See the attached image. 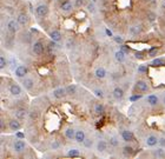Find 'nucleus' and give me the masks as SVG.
<instances>
[{"instance_id": "f257e3e1", "label": "nucleus", "mask_w": 165, "mask_h": 159, "mask_svg": "<svg viewBox=\"0 0 165 159\" xmlns=\"http://www.w3.org/2000/svg\"><path fill=\"white\" fill-rule=\"evenodd\" d=\"M150 91V85L145 80H137L134 84V92L138 93H146Z\"/></svg>"}, {"instance_id": "f03ea898", "label": "nucleus", "mask_w": 165, "mask_h": 159, "mask_svg": "<svg viewBox=\"0 0 165 159\" xmlns=\"http://www.w3.org/2000/svg\"><path fill=\"white\" fill-rule=\"evenodd\" d=\"M20 24L18 23V20H16V19H10L9 21H7V25H6V27H7V31L10 32V33H12V34H16V33H18L19 31H20Z\"/></svg>"}, {"instance_id": "7ed1b4c3", "label": "nucleus", "mask_w": 165, "mask_h": 159, "mask_svg": "<svg viewBox=\"0 0 165 159\" xmlns=\"http://www.w3.org/2000/svg\"><path fill=\"white\" fill-rule=\"evenodd\" d=\"M45 51V46H44V43L38 40V41H34L32 44V53L37 57H40Z\"/></svg>"}, {"instance_id": "20e7f679", "label": "nucleus", "mask_w": 165, "mask_h": 159, "mask_svg": "<svg viewBox=\"0 0 165 159\" xmlns=\"http://www.w3.org/2000/svg\"><path fill=\"white\" fill-rule=\"evenodd\" d=\"M26 147H27V145L23 139H17L13 143V151L16 153H23L26 150Z\"/></svg>"}, {"instance_id": "39448f33", "label": "nucleus", "mask_w": 165, "mask_h": 159, "mask_svg": "<svg viewBox=\"0 0 165 159\" xmlns=\"http://www.w3.org/2000/svg\"><path fill=\"white\" fill-rule=\"evenodd\" d=\"M13 116H14V118H17L19 120H25L28 117V111L26 109H23V107L16 109L13 111Z\"/></svg>"}, {"instance_id": "423d86ee", "label": "nucleus", "mask_w": 165, "mask_h": 159, "mask_svg": "<svg viewBox=\"0 0 165 159\" xmlns=\"http://www.w3.org/2000/svg\"><path fill=\"white\" fill-rule=\"evenodd\" d=\"M36 14L40 18H45L48 14V6L45 4H39L36 7Z\"/></svg>"}, {"instance_id": "0eeeda50", "label": "nucleus", "mask_w": 165, "mask_h": 159, "mask_svg": "<svg viewBox=\"0 0 165 159\" xmlns=\"http://www.w3.org/2000/svg\"><path fill=\"white\" fill-rule=\"evenodd\" d=\"M9 91H10V93H11V96H13V97H19V96H21V93H23L21 86H20L19 84H17V83L11 84Z\"/></svg>"}, {"instance_id": "6e6552de", "label": "nucleus", "mask_w": 165, "mask_h": 159, "mask_svg": "<svg viewBox=\"0 0 165 159\" xmlns=\"http://www.w3.org/2000/svg\"><path fill=\"white\" fill-rule=\"evenodd\" d=\"M17 20H18V23L21 25V27H26V26L30 25L31 18H30V16L26 14V13H20V14H18Z\"/></svg>"}, {"instance_id": "1a4fd4ad", "label": "nucleus", "mask_w": 165, "mask_h": 159, "mask_svg": "<svg viewBox=\"0 0 165 159\" xmlns=\"http://www.w3.org/2000/svg\"><path fill=\"white\" fill-rule=\"evenodd\" d=\"M20 121H21V120L17 119V118L11 119V120L9 121V128H10L11 131H13V132L19 131V130L23 127V125H21V123H20Z\"/></svg>"}, {"instance_id": "9d476101", "label": "nucleus", "mask_w": 165, "mask_h": 159, "mask_svg": "<svg viewBox=\"0 0 165 159\" xmlns=\"http://www.w3.org/2000/svg\"><path fill=\"white\" fill-rule=\"evenodd\" d=\"M21 84H23V87L27 91H31L33 87H34V80H33V78H30V77H25L23 78V80H21Z\"/></svg>"}, {"instance_id": "9b49d317", "label": "nucleus", "mask_w": 165, "mask_h": 159, "mask_svg": "<svg viewBox=\"0 0 165 159\" xmlns=\"http://www.w3.org/2000/svg\"><path fill=\"white\" fill-rule=\"evenodd\" d=\"M52 96H53V98H55V99H64V98L67 96L66 87H58V89L53 90Z\"/></svg>"}, {"instance_id": "f8f14e48", "label": "nucleus", "mask_w": 165, "mask_h": 159, "mask_svg": "<svg viewBox=\"0 0 165 159\" xmlns=\"http://www.w3.org/2000/svg\"><path fill=\"white\" fill-rule=\"evenodd\" d=\"M107 147H109V143L104 139H100L97 141L96 144V150L98 153H105L107 151Z\"/></svg>"}, {"instance_id": "ddd939ff", "label": "nucleus", "mask_w": 165, "mask_h": 159, "mask_svg": "<svg viewBox=\"0 0 165 159\" xmlns=\"http://www.w3.org/2000/svg\"><path fill=\"white\" fill-rule=\"evenodd\" d=\"M14 73H16V77L23 79V78H25V77L27 75L28 70H27V67H26L25 65H19V66L14 70Z\"/></svg>"}, {"instance_id": "4468645a", "label": "nucleus", "mask_w": 165, "mask_h": 159, "mask_svg": "<svg viewBox=\"0 0 165 159\" xmlns=\"http://www.w3.org/2000/svg\"><path fill=\"white\" fill-rule=\"evenodd\" d=\"M145 144H146V146H149V147H154V146H157V145L159 144V138H157V137L153 136V134L147 136L146 139H145Z\"/></svg>"}, {"instance_id": "2eb2a0df", "label": "nucleus", "mask_w": 165, "mask_h": 159, "mask_svg": "<svg viewBox=\"0 0 165 159\" xmlns=\"http://www.w3.org/2000/svg\"><path fill=\"white\" fill-rule=\"evenodd\" d=\"M122 139H123L125 143H132V141H134V136H133V133H132L131 131L124 130V131L122 132Z\"/></svg>"}, {"instance_id": "dca6fc26", "label": "nucleus", "mask_w": 165, "mask_h": 159, "mask_svg": "<svg viewBox=\"0 0 165 159\" xmlns=\"http://www.w3.org/2000/svg\"><path fill=\"white\" fill-rule=\"evenodd\" d=\"M74 7V4H72V1H70V0H66V1L61 3L60 5V10L65 13H70Z\"/></svg>"}, {"instance_id": "f3484780", "label": "nucleus", "mask_w": 165, "mask_h": 159, "mask_svg": "<svg viewBox=\"0 0 165 159\" xmlns=\"http://www.w3.org/2000/svg\"><path fill=\"white\" fill-rule=\"evenodd\" d=\"M112 94H113L115 99H117V100H122V99L124 98V96H125V92H124V90H123L122 87L117 86V87H115V89H113Z\"/></svg>"}, {"instance_id": "a211bd4d", "label": "nucleus", "mask_w": 165, "mask_h": 159, "mask_svg": "<svg viewBox=\"0 0 165 159\" xmlns=\"http://www.w3.org/2000/svg\"><path fill=\"white\" fill-rule=\"evenodd\" d=\"M85 138H86V134H85V132L82 131V130H77L75 131V138H74V140L78 144H82V141L85 140Z\"/></svg>"}, {"instance_id": "6ab92c4d", "label": "nucleus", "mask_w": 165, "mask_h": 159, "mask_svg": "<svg viewBox=\"0 0 165 159\" xmlns=\"http://www.w3.org/2000/svg\"><path fill=\"white\" fill-rule=\"evenodd\" d=\"M12 35H14V34L10 33V34H6V37H4L5 47H7V48H12V47H13V44H14V38H13Z\"/></svg>"}, {"instance_id": "aec40b11", "label": "nucleus", "mask_w": 165, "mask_h": 159, "mask_svg": "<svg viewBox=\"0 0 165 159\" xmlns=\"http://www.w3.org/2000/svg\"><path fill=\"white\" fill-rule=\"evenodd\" d=\"M75 131L77 130H74L73 127H66L64 131V134L68 140H73L75 138Z\"/></svg>"}, {"instance_id": "412c9836", "label": "nucleus", "mask_w": 165, "mask_h": 159, "mask_svg": "<svg viewBox=\"0 0 165 159\" xmlns=\"http://www.w3.org/2000/svg\"><path fill=\"white\" fill-rule=\"evenodd\" d=\"M48 35H50L51 40H53V41H55V43H59V41L61 40V33H60V31H58V30L51 31Z\"/></svg>"}, {"instance_id": "4be33fe9", "label": "nucleus", "mask_w": 165, "mask_h": 159, "mask_svg": "<svg viewBox=\"0 0 165 159\" xmlns=\"http://www.w3.org/2000/svg\"><path fill=\"white\" fill-rule=\"evenodd\" d=\"M20 40H21V43H24V44H30V43L32 41V35H31V33L27 32V31L21 32V34H20Z\"/></svg>"}, {"instance_id": "5701e85b", "label": "nucleus", "mask_w": 165, "mask_h": 159, "mask_svg": "<svg viewBox=\"0 0 165 159\" xmlns=\"http://www.w3.org/2000/svg\"><path fill=\"white\" fill-rule=\"evenodd\" d=\"M146 103H147L149 105H151V106H156V105H158V103H159V98H158L156 94H149V96L146 97Z\"/></svg>"}, {"instance_id": "b1692460", "label": "nucleus", "mask_w": 165, "mask_h": 159, "mask_svg": "<svg viewBox=\"0 0 165 159\" xmlns=\"http://www.w3.org/2000/svg\"><path fill=\"white\" fill-rule=\"evenodd\" d=\"M142 31H143V27H142L140 25H134V26H131V27H130V30H129L130 34H131V35H133V37H137L138 34H140V33H142Z\"/></svg>"}, {"instance_id": "393cba45", "label": "nucleus", "mask_w": 165, "mask_h": 159, "mask_svg": "<svg viewBox=\"0 0 165 159\" xmlns=\"http://www.w3.org/2000/svg\"><path fill=\"white\" fill-rule=\"evenodd\" d=\"M152 155L154 158H165V150L160 146V147H157L152 151Z\"/></svg>"}, {"instance_id": "a878e982", "label": "nucleus", "mask_w": 165, "mask_h": 159, "mask_svg": "<svg viewBox=\"0 0 165 159\" xmlns=\"http://www.w3.org/2000/svg\"><path fill=\"white\" fill-rule=\"evenodd\" d=\"M95 74H96V77H97L98 79H104V78L106 77L107 72H106V70H105L104 67H98V68H96Z\"/></svg>"}, {"instance_id": "bb28decb", "label": "nucleus", "mask_w": 165, "mask_h": 159, "mask_svg": "<svg viewBox=\"0 0 165 159\" xmlns=\"http://www.w3.org/2000/svg\"><path fill=\"white\" fill-rule=\"evenodd\" d=\"M93 111L97 116H102L104 112H105V109H104V105L102 103H97L95 104V107H93Z\"/></svg>"}, {"instance_id": "cd10ccee", "label": "nucleus", "mask_w": 165, "mask_h": 159, "mask_svg": "<svg viewBox=\"0 0 165 159\" xmlns=\"http://www.w3.org/2000/svg\"><path fill=\"white\" fill-rule=\"evenodd\" d=\"M66 155L68 158H77V157H80V151L78 148H75V147H72V148H70L67 151Z\"/></svg>"}, {"instance_id": "c85d7f7f", "label": "nucleus", "mask_w": 165, "mask_h": 159, "mask_svg": "<svg viewBox=\"0 0 165 159\" xmlns=\"http://www.w3.org/2000/svg\"><path fill=\"white\" fill-rule=\"evenodd\" d=\"M115 58H116V60H117V61L123 62V61L125 60V58H126V53H125L124 51L119 50V51H117V52L115 53Z\"/></svg>"}, {"instance_id": "c756f323", "label": "nucleus", "mask_w": 165, "mask_h": 159, "mask_svg": "<svg viewBox=\"0 0 165 159\" xmlns=\"http://www.w3.org/2000/svg\"><path fill=\"white\" fill-rule=\"evenodd\" d=\"M133 152H134V150H133V147L130 146V145H125V146L123 147V153H124V155H126V157H131V155L133 154Z\"/></svg>"}, {"instance_id": "7c9ffc66", "label": "nucleus", "mask_w": 165, "mask_h": 159, "mask_svg": "<svg viewBox=\"0 0 165 159\" xmlns=\"http://www.w3.org/2000/svg\"><path fill=\"white\" fill-rule=\"evenodd\" d=\"M66 92H67V96H73L77 93V85L74 84H71L68 86H66Z\"/></svg>"}, {"instance_id": "2f4dec72", "label": "nucleus", "mask_w": 165, "mask_h": 159, "mask_svg": "<svg viewBox=\"0 0 165 159\" xmlns=\"http://www.w3.org/2000/svg\"><path fill=\"white\" fill-rule=\"evenodd\" d=\"M152 66H165V59L164 58H156L151 62Z\"/></svg>"}, {"instance_id": "473e14b6", "label": "nucleus", "mask_w": 165, "mask_h": 159, "mask_svg": "<svg viewBox=\"0 0 165 159\" xmlns=\"http://www.w3.org/2000/svg\"><path fill=\"white\" fill-rule=\"evenodd\" d=\"M93 139L92 138H85V140L84 141H82V146H84V147H86V148H91L92 146H93Z\"/></svg>"}, {"instance_id": "72a5a7b5", "label": "nucleus", "mask_w": 165, "mask_h": 159, "mask_svg": "<svg viewBox=\"0 0 165 159\" xmlns=\"http://www.w3.org/2000/svg\"><path fill=\"white\" fill-rule=\"evenodd\" d=\"M87 3H86V0H74V7L77 9H82L84 6H86Z\"/></svg>"}, {"instance_id": "f704fd0d", "label": "nucleus", "mask_w": 165, "mask_h": 159, "mask_svg": "<svg viewBox=\"0 0 165 159\" xmlns=\"http://www.w3.org/2000/svg\"><path fill=\"white\" fill-rule=\"evenodd\" d=\"M28 117H30L31 120H37L39 118V112L37 110H31L28 112Z\"/></svg>"}, {"instance_id": "c9c22d12", "label": "nucleus", "mask_w": 165, "mask_h": 159, "mask_svg": "<svg viewBox=\"0 0 165 159\" xmlns=\"http://www.w3.org/2000/svg\"><path fill=\"white\" fill-rule=\"evenodd\" d=\"M109 144H110V146H112V147H117V146H119V140H118L116 137H111V138L109 139Z\"/></svg>"}, {"instance_id": "e433bc0d", "label": "nucleus", "mask_w": 165, "mask_h": 159, "mask_svg": "<svg viewBox=\"0 0 165 159\" xmlns=\"http://www.w3.org/2000/svg\"><path fill=\"white\" fill-rule=\"evenodd\" d=\"M86 9H87V11L91 13V14H95L96 13V6H95V3H87V5H86Z\"/></svg>"}, {"instance_id": "4c0bfd02", "label": "nucleus", "mask_w": 165, "mask_h": 159, "mask_svg": "<svg viewBox=\"0 0 165 159\" xmlns=\"http://www.w3.org/2000/svg\"><path fill=\"white\" fill-rule=\"evenodd\" d=\"M93 93H95L98 98H100V99H103V98L105 97L104 91H103V90H100V89H95V90H93Z\"/></svg>"}, {"instance_id": "58836bf2", "label": "nucleus", "mask_w": 165, "mask_h": 159, "mask_svg": "<svg viewBox=\"0 0 165 159\" xmlns=\"http://www.w3.org/2000/svg\"><path fill=\"white\" fill-rule=\"evenodd\" d=\"M60 146H61V144H60L59 140H53V141L51 143V148H52V150H58Z\"/></svg>"}, {"instance_id": "ea45409f", "label": "nucleus", "mask_w": 165, "mask_h": 159, "mask_svg": "<svg viewBox=\"0 0 165 159\" xmlns=\"http://www.w3.org/2000/svg\"><path fill=\"white\" fill-rule=\"evenodd\" d=\"M6 66H7V61H6L5 57H4V55H1V57H0V68L4 70Z\"/></svg>"}, {"instance_id": "a19ab883", "label": "nucleus", "mask_w": 165, "mask_h": 159, "mask_svg": "<svg viewBox=\"0 0 165 159\" xmlns=\"http://www.w3.org/2000/svg\"><path fill=\"white\" fill-rule=\"evenodd\" d=\"M157 53H158V48H157V47H152V48H151V50L147 52L149 57H151V58L156 57V55H157Z\"/></svg>"}, {"instance_id": "79ce46f5", "label": "nucleus", "mask_w": 165, "mask_h": 159, "mask_svg": "<svg viewBox=\"0 0 165 159\" xmlns=\"http://www.w3.org/2000/svg\"><path fill=\"white\" fill-rule=\"evenodd\" d=\"M142 98V93H139V94H134V96H132L131 98H130V102H132V103H134V102H137V100H139Z\"/></svg>"}, {"instance_id": "37998d69", "label": "nucleus", "mask_w": 165, "mask_h": 159, "mask_svg": "<svg viewBox=\"0 0 165 159\" xmlns=\"http://www.w3.org/2000/svg\"><path fill=\"white\" fill-rule=\"evenodd\" d=\"M113 39H115V41H116L117 44H124V39H123L122 37H119V35H115Z\"/></svg>"}, {"instance_id": "c03bdc74", "label": "nucleus", "mask_w": 165, "mask_h": 159, "mask_svg": "<svg viewBox=\"0 0 165 159\" xmlns=\"http://www.w3.org/2000/svg\"><path fill=\"white\" fill-rule=\"evenodd\" d=\"M73 45H74V41H73L72 39H68L67 43H66V47H67V48H72Z\"/></svg>"}, {"instance_id": "a18cd8bd", "label": "nucleus", "mask_w": 165, "mask_h": 159, "mask_svg": "<svg viewBox=\"0 0 165 159\" xmlns=\"http://www.w3.org/2000/svg\"><path fill=\"white\" fill-rule=\"evenodd\" d=\"M138 72H139V73H145V72H147V68H146L144 65H140V66L138 67Z\"/></svg>"}, {"instance_id": "49530a36", "label": "nucleus", "mask_w": 165, "mask_h": 159, "mask_svg": "<svg viewBox=\"0 0 165 159\" xmlns=\"http://www.w3.org/2000/svg\"><path fill=\"white\" fill-rule=\"evenodd\" d=\"M159 145H160L161 147H165V137L159 138Z\"/></svg>"}, {"instance_id": "de8ad7c7", "label": "nucleus", "mask_w": 165, "mask_h": 159, "mask_svg": "<svg viewBox=\"0 0 165 159\" xmlns=\"http://www.w3.org/2000/svg\"><path fill=\"white\" fill-rule=\"evenodd\" d=\"M120 50H122V51H124V52H125L126 54H127V53L130 52V48H129V47H126V45H122Z\"/></svg>"}, {"instance_id": "09e8293b", "label": "nucleus", "mask_w": 165, "mask_h": 159, "mask_svg": "<svg viewBox=\"0 0 165 159\" xmlns=\"http://www.w3.org/2000/svg\"><path fill=\"white\" fill-rule=\"evenodd\" d=\"M154 19H156V14H154V13H151V12H150V13H149V20L153 21Z\"/></svg>"}, {"instance_id": "8fccbe9b", "label": "nucleus", "mask_w": 165, "mask_h": 159, "mask_svg": "<svg viewBox=\"0 0 165 159\" xmlns=\"http://www.w3.org/2000/svg\"><path fill=\"white\" fill-rule=\"evenodd\" d=\"M1 132H5V121L3 118H1Z\"/></svg>"}, {"instance_id": "3c124183", "label": "nucleus", "mask_w": 165, "mask_h": 159, "mask_svg": "<svg viewBox=\"0 0 165 159\" xmlns=\"http://www.w3.org/2000/svg\"><path fill=\"white\" fill-rule=\"evenodd\" d=\"M142 54H143L142 52H136V53H134V57H136L137 59H138V58L140 59V58H142Z\"/></svg>"}, {"instance_id": "603ef678", "label": "nucleus", "mask_w": 165, "mask_h": 159, "mask_svg": "<svg viewBox=\"0 0 165 159\" xmlns=\"http://www.w3.org/2000/svg\"><path fill=\"white\" fill-rule=\"evenodd\" d=\"M146 1L150 4H154V3H157V0H146Z\"/></svg>"}, {"instance_id": "864d4df0", "label": "nucleus", "mask_w": 165, "mask_h": 159, "mask_svg": "<svg viewBox=\"0 0 165 159\" xmlns=\"http://www.w3.org/2000/svg\"><path fill=\"white\" fill-rule=\"evenodd\" d=\"M18 137H19V138H23V137H24V134H23V133H18Z\"/></svg>"}, {"instance_id": "5fc2aeb1", "label": "nucleus", "mask_w": 165, "mask_h": 159, "mask_svg": "<svg viewBox=\"0 0 165 159\" xmlns=\"http://www.w3.org/2000/svg\"><path fill=\"white\" fill-rule=\"evenodd\" d=\"M163 104H164V106H165V94H164V97H163Z\"/></svg>"}, {"instance_id": "6e6d98bb", "label": "nucleus", "mask_w": 165, "mask_h": 159, "mask_svg": "<svg viewBox=\"0 0 165 159\" xmlns=\"http://www.w3.org/2000/svg\"><path fill=\"white\" fill-rule=\"evenodd\" d=\"M57 1H59V0H57Z\"/></svg>"}]
</instances>
